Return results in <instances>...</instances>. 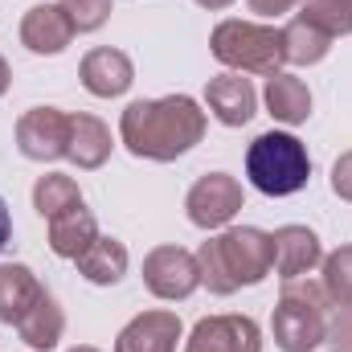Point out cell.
<instances>
[{
	"label": "cell",
	"instance_id": "ac0fdd59",
	"mask_svg": "<svg viewBox=\"0 0 352 352\" xmlns=\"http://www.w3.org/2000/svg\"><path fill=\"white\" fill-rule=\"evenodd\" d=\"M16 332H21V340H25L29 349L50 352V349H58V340H62V332H66V311L58 307V299H54L50 291H41V299L21 316Z\"/></svg>",
	"mask_w": 352,
	"mask_h": 352
},
{
	"label": "cell",
	"instance_id": "d6986e66",
	"mask_svg": "<svg viewBox=\"0 0 352 352\" xmlns=\"http://www.w3.org/2000/svg\"><path fill=\"white\" fill-rule=\"evenodd\" d=\"M74 263H78V274H82L87 283H94V287H115V283L127 274V246L98 234Z\"/></svg>",
	"mask_w": 352,
	"mask_h": 352
},
{
	"label": "cell",
	"instance_id": "cb8c5ba5",
	"mask_svg": "<svg viewBox=\"0 0 352 352\" xmlns=\"http://www.w3.org/2000/svg\"><path fill=\"white\" fill-rule=\"evenodd\" d=\"M299 16L328 29L332 37H352V0H303Z\"/></svg>",
	"mask_w": 352,
	"mask_h": 352
},
{
	"label": "cell",
	"instance_id": "7c38bea8",
	"mask_svg": "<svg viewBox=\"0 0 352 352\" xmlns=\"http://www.w3.org/2000/svg\"><path fill=\"white\" fill-rule=\"evenodd\" d=\"M78 78H82V87L94 98H119V94H127L131 82H135V66H131V58L123 50L98 45V50H90L87 58H82Z\"/></svg>",
	"mask_w": 352,
	"mask_h": 352
},
{
	"label": "cell",
	"instance_id": "277c9868",
	"mask_svg": "<svg viewBox=\"0 0 352 352\" xmlns=\"http://www.w3.org/2000/svg\"><path fill=\"white\" fill-rule=\"evenodd\" d=\"M246 176L266 197H291L307 184L311 156L307 148L287 131H266L246 148Z\"/></svg>",
	"mask_w": 352,
	"mask_h": 352
},
{
	"label": "cell",
	"instance_id": "4316f807",
	"mask_svg": "<svg viewBox=\"0 0 352 352\" xmlns=\"http://www.w3.org/2000/svg\"><path fill=\"white\" fill-rule=\"evenodd\" d=\"M299 0H250V12H258V16H283V12H291Z\"/></svg>",
	"mask_w": 352,
	"mask_h": 352
},
{
	"label": "cell",
	"instance_id": "52a82bcc",
	"mask_svg": "<svg viewBox=\"0 0 352 352\" xmlns=\"http://www.w3.org/2000/svg\"><path fill=\"white\" fill-rule=\"evenodd\" d=\"M16 148L25 160L50 164L70 152V115L58 107H33L16 119Z\"/></svg>",
	"mask_w": 352,
	"mask_h": 352
},
{
	"label": "cell",
	"instance_id": "4fadbf2b",
	"mask_svg": "<svg viewBox=\"0 0 352 352\" xmlns=\"http://www.w3.org/2000/svg\"><path fill=\"white\" fill-rule=\"evenodd\" d=\"M274 238V270L278 278H307L316 266L324 263V246L307 226H283L270 234Z\"/></svg>",
	"mask_w": 352,
	"mask_h": 352
},
{
	"label": "cell",
	"instance_id": "7402d4cb",
	"mask_svg": "<svg viewBox=\"0 0 352 352\" xmlns=\"http://www.w3.org/2000/svg\"><path fill=\"white\" fill-rule=\"evenodd\" d=\"M78 205H82V188H78L74 176L50 173L33 184V209H37L45 221H54V217H62V213H70V209H78Z\"/></svg>",
	"mask_w": 352,
	"mask_h": 352
},
{
	"label": "cell",
	"instance_id": "2e32d148",
	"mask_svg": "<svg viewBox=\"0 0 352 352\" xmlns=\"http://www.w3.org/2000/svg\"><path fill=\"white\" fill-rule=\"evenodd\" d=\"M266 111L278 119V123H287V127H299V123H307V115H311V90L303 78H295V74H270L266 78Z\"/></svg>",
	"mask_w": 352,
	"mask_h": 352
},
{
	"label": "cell",
	"instance_id": "5bb4252c",
	"mask_svg": "<svg viewBox=\"0 0 352 352\" xmlns=\"http://www.w3.org/2000/svg\"><path fill=\"white\" fill-rule=\"evenodd\" d=\"M176 340H180L176 311H144L119 332L115 352H176Z\"/></svg>",
	"mask_w": 352,
	"mask_h": 352
},
{
	"label": "cell",
	"instance_id": "9a60e30c",
	"mask_svg": "<svg viewBox=\"0 0 352 352\" xmlns=\"http://www.w3.org/2000/svg\"><path fill=\"white\" fill-rule=\"evenodd\" d=\"M111 127L102 123V119H94L87 111H78V115H70V152H66V160H74L78 168H102L107 160H111Z\"/></svg>",
	"mask_w": 352,
	"mask_h": 352
},
{
	"label": "cell",
	"instance_id": "3957f363",
	"mask_svg": "<svg viewBox=\"0 0 352 352\" xmlns=\"http://www.w3.org/2000/svg\"><path fill=\"white\" fill-rule=\"evenodd\" d=\"M209 50L234 74H263V78H270L287 62L283 29L254 25V21H221L213 29V37H209Z\"/></svg>",
	"mask_w": 352,
	"mask_h": 352
},
{
	"label": "cell",
	"instance_id": "7a4b0ae2",
	"mask_svg": "<svg viewBox=\"0 0 352 352\" xmlns=\"http://www.w3.org/2000/svg\"><path fill=\"white\" fill-rule=\"evenodd\" d=\"M201 283L213 295H234L238 287H258L274 270V238L254 226H234L197 250Z\"/></svg>",
	"mask_w": 352,
	"mask_h": 352
},
{
	"label": "cell",
	"instance_id": "9c48e42d",
	"mask_svg": "<svg viewBox=\"0 0 352 352\" xmlns=\"http://www.w3.org/2000/svg\"><path fill=\"white\" fill-rule=\"evenodd\" d=\"M184 352H263V328L250 316H205L188 332Z\"/></svg>",
	"mask_w": 352,
	"mask_h": 352
},
{
	"label": "cell",
	"instance_id": "30bf717a",
	"mask_svg": "<svg viewBox=\"0 0 352 352\" xmlns=\"http://www.w3.org/2000/svg\"><path fill=\"white\" fill-rule=\"evenodd\" d=\"M74 21L66 16L62 4H33L25 16H21V45L29 54H41V58H54L62 54L70 41H74Z\"/></svg>",
	"mask_w": 352,
	"mask_h": 352
},
{
	"label": "cell",
	"instance_id": "603a6c76",
	"mask_svg": "<svg viewBox=\"0 0 352 352\" xmlns=\"http://www.w3.org/2000/svg\"><path fill=\"white\" fill-rule=\"evenodd\" d=\"M320 266H324L320 287H324L328 303L340 307V311H352V242L340 246V250H332Z\"/></svg>",
	"mask_w": 352,
	"mask_h": 352
},
{
	"label": "cell",
	"instance_id": "d4e9b609",
	"mask_svg": "<svg viewBox=\"0 0 352 352\" xmlns=\"http://www.w3.org/2000/svg\"><path fill=\"white\" fill-rule=\"evenodd\" d=\"M78 33H94L111 21V0H58Z\"/></svg>",
	"mask_w": 352,
	"mask_h": 352
},
{
	"label": "cell",
	"instance_id": "ffe728a7",
	"mask_svg": "<svg viewBox=\"0 0 352 352\" xmlns=\"http://www.w3.org/2000/svg\"><path fill=\"white\" fill-rule=\"evenodd\" d=\"M94 238H98V221H94V213H90L87 205H78V209H70V213H62V217L50 221V250L58 258L74 263Z\"/></svg>",
	"mask_w": 352,
	"mask_h": 352
},
{
	"label": "cell",
	"instance_id": "8992f818",
	"mask_svg": "<svg viewBox=\"0 0 352 352\" xmlns=\"http://www.w3.org/2000/svg\"><path fill=\"white\" fill-rule=\"evenodd\" d=\"M242 201H246V197H242L238 176L205 173L192 188H188L184 209H188V221H192L197 230H221V226H230V221L238 217Z\"/></svg>",
	"mask_w": 352,
	"mask_h": 352
},
{
	"label": "cell",
	"instance_id": "f546056e",
	"mask_svg": "<svg viewBox=\"0 0 352 352\" xmlns=\"http://www.w3.org/2000/svg\"><path fill=\"white\" fill-rule=\"evenodd\" d=\"M197 4H201V8H209V12H221V8H230L234 0H197Z\"/></svg>",
	"mask_w": 352,
	"mask_h": 352
},
{
	"label": "cell",
	"instance_id": "44dd1931",
	"mask_svg": "<svg viewBox=\"0 0 352 352\" xmlns=\"http://www.w3.org/2000/svg\"><path fill=\"white\" fill-rule=\"evenodd\" d=\"M332 33L328 29H320V25H311L307 16H295L287 29H283V50H287V62L291 66H316V62H324L328 58V50H332Z\"/></svg>",
	"mask_w": 352,
	"mask_h": 352
},
{
	"label": "cell",
	"instance_id": "ba28073f",
	"mask_svg": "<svg viewBox=\"0 0 352 352\" xmlns=\"http://www.w3.org/2000/svg\"><path fill=\"white\" fill-rule=\"evenodd\" d=\"M144 287L156 295V299H188L197 287H201V266L197 254H188L184 246H156L148 258H144Z\"/></svg>",
	"mask_w": 352,
	"mask_h": 352
},
{
	"label": "cell",
	"instance_id": "e0dca14e",
	"mask_svg": "<svg viewBox=\"0 0 352 352\" xmlns=\"http://www.w3.org/2000/svg\"><path fill=\"white\" fill-rule=\"evenodd\" d=\"M41 283L25 263L0 266V324H21V316L41 299Z\"/></svg>",
	"mask_w": 352,
	"mask_h": 352
},
{
	"label": "cell",
	"instance_id": "6da1fadb",
	"mask_svg": "<svg viewBox=\"0 0 352 352\" xmlns=\"http://www.w3.org/2000/svg\"><path fill=\"white\" fill-rule=\"evenodd\" d=\"M119 140L131 156L168 164L205 140V111L188 94L135 98L119 115Z\"/></svg>",
	"mask_w": 352,
	"mask_h": 352
},
{
	"label": "cell",
	"instance_id": "83f0119b",
	"mask_svg": "<svg viewBox=\"0 0 352 352\" xmlns=\"http://www.w3.org/2000/svg\"><path fill=\"white\" fill-rule=\"evenodd\" d=\"M8 238H12V213H8V205H4V197H0V250L8 246Z\"/></svg>",
	"mask_w": 352,
	"mask_h": 352
},
{
	"label": "cell",
	"instance_id": "f1b7e54d",
	"mask_svg": "<svg viewBox=\"0 0 352 352\" xmlns=\"http://www.w3.org/2000/svg\"><path fill=\"white\" fill-rule=\"evenodd\" d=\"M8 87H12V70H8V62L0 58V94H4Z\"/></svg>",
	"mask_w": 352,
	"mask_h": 352
},
{
	"label": "cell",
	"instance_id": "8fae6325",
	"mask_svg": "<svg viewBox=\"0 0 352 352\" xmlns=\"http://www.w3.org/2000/svg\"><path fill=\"white\" fill-rule=\"evenodd\" d=\"M205 107H209V115L217 123L246 127L254 119V111H258V90H254L250 78H242V74L230 70V74H217V78L205 82Z\"/></svg>",
	"mask_w": 352,
	"mask_h": 352
},
{
	"label": "cell",
	"instance_id": "4dcf8cb0",
	"mask_svg": "<svg viewBox=\"0 0 352 352\" xmlns=\"http://www.w3.org/2000/svg\"><path fill=\"white\" fill-rule=\"evenodd\" d=\"M70 352H98V349H90V344H78V349H70Z\"/></svg>",
	"mask_w": 352,
	"mask_h": 352
},
{
	"label": "cell",
	"instance_id": "484cf974",
	"mask_svg": "<svg viewBox=\"0 0 352 352\" xmlns=\"http://www.w3.org/2000/svg\"><path fill=\"white\" fill-rule=\"evenodd\" d=\"M332 192L340 201H352V152L336 156V164H332Z\"/></svg>",
	"mask_w": 352,
	"mask_h": 352
},
{
	"label": "cell",
	"instance_id": "5b68a950",
	"mask_svg": "<svg viewBox=\"0 0 352 352\" xmlns=\"http://www.w3.org/2000/svg\"><path fill=\"white\" fill-rule=\"evenodd\" d=\"M324 287L316 283H299L291 278L283 287V299L270 316V332H274V344L283 352H311L328 340V316H324Z\"/></svg>",
	"mask_w": 352,
	"mask_h": 352
}]
</instances>
